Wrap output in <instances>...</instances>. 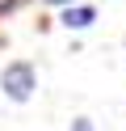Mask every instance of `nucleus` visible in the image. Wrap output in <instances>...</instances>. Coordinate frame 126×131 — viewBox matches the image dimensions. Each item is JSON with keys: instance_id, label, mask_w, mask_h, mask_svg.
I'll return each mask as SVG.
<instances>
[{"instance_id": "nucleus-1", "label": "nucleus", "mask_w": 126, "mask_h": 131, "mask_svg": "<svg viewBox=\"0 0 126 131\" xmlns=\"http://www.w3.org/2000/svg\"><path fill=\"white\" fill-rule=\"evenodd\" d=\"M0 89H4L8 102H30L34 89H38V72H34V63H30V59L4 63V72H0Z\"/></svg>"}, {"instance_id": "nucleus-2", "label": "nucleus", "mask_w": 126, "mask_h": 131, "mask_svg": "<svg viewBox=\"0 0 126 131\" xmlns=\"http://www.w3.org/2000/svg\"><path fill=\"white\" fill-rule=\"evenodd\" d=\"M97 21V9L92 4H63V26L67 30H88Z\"/></svg>"}, {"instance_id": "nucleus-3", "label": "nucleus", "mask_w": 126, "mask_h": 131, "mask_svg": "<svg viewBox=\"0 0 126 131\" xmlns=\"http://www.w3.org/2000/svg\"><path fill=\"white\" fill-rule=\"evenodd\" d=\"M30 0H0V17H8V13H17V9H25Z\"/></svg>"}, {"instance_id": "nucleus-4", "label": "nucleus", "mask_w": 126, "mask_h": 131, "mask_svg": "<svg viewBox=\"0 0 126 131\" xmlns=\"http://www.w3.org/2000/svg\"><path fill=\"white\" fill-rule=\"evenodd\" d=\"M72 131H97V123L92 118H72Z\"/></svg>"}, {"instance_id": "nucleus-5", "label": "nucleus", "mask_w": 126, "mask_h": 131, "mask_svg": "<svg viewBox=\"0 0 126 131\" xmlns=\"http://www.w3.org/2000/svg\"><path fill=\"white\" fill-rule=\"evenodd\" d=\"M42 4H72V0H42Z\"/></svg>"}]
</instances>
